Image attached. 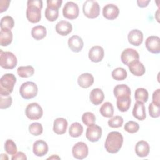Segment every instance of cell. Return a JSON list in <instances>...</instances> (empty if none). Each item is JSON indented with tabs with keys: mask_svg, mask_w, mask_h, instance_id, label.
Listing matches in <instances>:
<instances>
[{
	"mask_svg": "<svg viewBox=\"0 0 160 160\" xmlns=\"http://www.w3.org/2000/svg\"><path fill=\"white\" fill-rule=\"evenodd\" d=\"M123 136L118 131L110 132L106 139L104 147L106 150L111 154L117 153L122 147Z\"/></svg>",
	"mask_w": 160,
	"mask_h": 160,
	"instance_id": "obj_1",
	"label": "cell"
},
{
	"mask_svg": "<svg viewBox=\"0 0 160 160\" xmlns=\"http://www.w3.org/2000/svg\"><path fill=\"white\" fill-rule=\"evenodd\" d=\"M42 1L41 0H28L27 2L26 18L31 23H37L41 18Z\"/></svg>",
	"mask_w": 160,
	"mask_h": 160,
	"instance_id": "obj_2",
	"label": "cell"
},
{
	"mask_svg": "<svg viewBox=\"0 0 160 160\" xmlns=\"http://www.w3.org/2000/svg\"><path fill=\"white\" fill-rule=\"evenodd\" d=\"M16 82V78L13 74H4L0 79V94L10 95Z\"/></svg>",
	"mask_w": 160,
	"mask_h": 160,
	"instance_id": "obj_3",
	"label": "cell"
},
{
	"mask_svg": "<svg viewBox=\"0 0 160 160\" xmlns=\"http://www.w3.org/2000/svg\"><path fill=\"white\" fill-rule=\"evenodd\" d=\"M18 63L16 56L11 52L0 50V65L6 69L14 68Z\"/></svg>",
	"mask_w": 160,
	"mask_h": 160,
	"instance_id": "obj_4",
	"label": "cell"
},
{
	"mask_svg": "<svg viewBox=\"0 0 160 160\" xmlns=\"http://www.w3.org/2000/svg\"><path fill=\"white\" fill-rule=\"evenodd\" d=\"M82 11L87 18L90 19L96 18L100 13L99 4L96 1L87 0L83 4Z\"/></svg>",
	"mask_w": 160,
	"mask_h": 160,
	"instance_id": "obj_5",
	"label": "cell"
},
{
	"mask_svg": "<svg viewBox=\"0 0 160 160\" xmlns=\"http://www.w3.org/2000/svg\"><path fill=\"white\" fill-rule=\"evenodd\" d=\"M38 92V88L36 84L32 81H27L22 83L19 88L20 95L25 99H29L36 97Z\"/></svg>",
	"mask_w": 160,
	"mask_h": 160,
	"instance_id": "obj_6",
	"label": "cell"
},
{
	"mask_svg": "<svg viewBox=\"0 0 160 160\" xmlns=\"http://www.w3.org/2000/svg\"><path fill=\"white\" fill-rule=\"evenodd\" d=\"M25 114L29 119L38 120L42 116L43 111L38 103L32 102L26 106Z\"/></svg>",
	"mask_w": 160,
	"mask_h": 160,
	"instance_id": "obj_7",
	"label": "cell"
},
{
	"mask_svg": "<svg viewBox=\"0 0 160 160\" xmlns=\"http://www.w3.org/2000/svg\"><path fill=\"white\" fill-rule=\"evenodd\" d=\"M79 14V9L78 5L72 1L67 2L63 7V16L68 19H76Z\"/></svg>",
	"mask_w": 160,
	"mask_h": 160,
	"instance_id": "obj_8",
	"label": "cell"
},
{
	"mask_svg": "<svg viewBox=\"0 0 160 160\" xmlns=\"http://www.w3.org/2000/svg\"><path fill=\"white\" fill-rule=\"evenodd\" d=\"M139 54L138 52L132 48L125 49L121 55V61L128 66H129L131 62L139 61Z\"/></svg>",
	"mask_w": 160,
	"mask_h": 160,
	"instance_id": "obj_9",
	"label": "cell"
},
{
	"mask_svg": "<svg viewBox=\"0 0 160 160\" xmlns=\"http://www.w3.org/2000/svg\"><path fill=\"white\" fill-rule=\"evenodd\" d=\"M102 136V129L97 124L89 126L86 129V137L91 142L98 141Z\"/></svg>",
	"mask_w": 160,
	"mask_h": 160,
	"instance_id": "obj_10",
	"label": "cell"
},
{
	"mask_svg": "<svg viewBox=\"0 0 160 160\" xmlns=\"http://www.w3.org/2000/svg\"><path fill=\"white\" fill-rule=\"evenodd\" d=\"M88 147L86 143L83 142H78L76 143L72 149V153L76 159H83L88 155Z\"/></svg>",
	"mask_w": 160,
	"mask_h": 160,
	"instance_id": "obj_11",
	"label": "cell"
},
{
	"mask_svg": "<svg viewBox=\"0 0 160 160\" xmlns=\"http://www.w3.org/2000/svg\"><path fill=\"white\" fill-rule=\"evenodd\" d=\"M145 46L150 52L158 54L160 52V38L156 36H150L146 39Z\"/></svg>",
	"mask_w": 160,
	"mask_h": 160,
	"instance_id": "obj_12",
	"label": "cell"
},
{
	"mask_svg": "<svg viewBox=\"0 0 160 160\" xmlns=\"http://www.w3.org/2000/svg\"><path fill=\"white\" fill-rule=\"evenodd\" d=\"M119 14L118 7L114 4H108L102 8L103 16L109 20H113L118 18Z\"/></svg>",
	"mask_w": 160,
	"mask_h": 160,
	"instance_id": "obj_13",
	"label": "cell"
},
{
	"mask_svg": "<svg viewBox=\"0 0 160 160\" xmlns=\"http://www.w3.org/2000/svg\"><path fill=\"white\" fill-rule=\"evenodd\" d=\"M104 56L103 48L100 46H94L89 51L88 56L89 59L94 62L101 61Z\"/></svg>",
	"mask_w": 160,
	"mask_h": 160,
	"instance_id": "obj_14",
	"label": "cell"
},
{
	"mask_svg": "<svg viewBox=\"0 0 160 160\" xmlns=\"http://www.w3.org/2000/svg\"><path fill=\"white\" fill-rule=\"evenodd\" d=\"M128 39L131 44L138 46L141 45L143 41V34L139 29H132L128 33Z\"/></svg>",
	"mask_w": 160,
	"mask_h": 160,
	"instance_id": "obj_15",
	"label": "cell"
},
{
	"mask_svg": "<svg viewBox=\"0 0 160 160\" xmlns=\"http://www.w3.org/2000/svg\"><path fill=\"white\" fill-rule=\"evenodd\" d=\"M48 145L43 140H38L33 144V153L39 157H42L46 154L48 152Z\"/></svg>",
	"mask_w": 160,
	"mask_h": 160,
	"instance_id": "obj_16",
	"label": "cell"
},
{
	"mask_svg": "<svg viewBox=\"0 0 160 160\" xmlns=\"http://www.w3.org/2000/svg\"><path fill=\"white\" fill-rule=\"evenodd\" d=\"M68 43L70 49L74 52H80L84 46V42L82 38L77 35L71 36L68 39Z\"/></svg>",
	"mask_w": 160,
	"mask_h": 160,
	"instance_id": "obj_17",
	"label": "cell"
},
{
	"mask_svg": "<svg viewBox=\"0 0 160 160\" xmlns=\"http://www.w3.org/2000/svg\"><path fill=\"white\" fill-rule=\"evenodd\" d=\"M55 29L58 34L61 36H65L71 32L72 30V26L68 21H60L56 24Z\"/></svg>",
	"mask_w": 160,
	"mask_h": 160,
	"instance_id": "obj_18",
	"label": "cell"
},
{
	"mask_svg": "<svg viewBox=\"0 0 160 160\" xmlns=\"http://www.w3.org/2000/svg\"><path fill=\"white\" fill-rule=\"evenodd\" d=\"M150 151V147L148 142L144 140L138 141L135 146V152L138 156L141 158L148 156Z\"/></svg>",
	"mask_w": 160,
	"mask_h": 160,
	"instance_id": "obj_19",
	"label": "cell"
},
{
	"mask_svg": "<svg viewBox=\"0 0 160 160\" xmlns=\"http://www.w3.org/2000/svg\"><path fill=\"white\" fill-rule=\"evenodd\" d=\"M68 121L63 118H56L54 121L53 131L57 134H63L66 132L68 128Z\"/></svg>",
	"mask_w": 160,
	"mask_h": 160,
	"instance_id": "obj_20",
	"label": "cell"
},
{
	"mask_svg": "<svg viewBox=\"0 0 160 160\" xmlns=\"http://www.w3.org/2000/svg\"><path fill=\"white\" fill-rule=\"evenodd\" d=\"M94 79L93 76L88 72L81 74L78 78L79 86L82 88H88L94 83Z\"/></svg>",
	"mask_w": 160,
	"mask_h": 160,
	"instance_id": "obj_21",
	"label": "cell"
},
{
	"mask_svg": "<svg viewBox=\"0 0 160 160\" xmlns=\"http://www.w3.org/2000/svg\"><path fill=\"white\" fill-rule=\"evenodd\" d=\"M133 116L139 121H143L146 117V108L144 103L136 101L132 109Z\"/></svg>",
	"mask_w": 160,
	"mask_h": 160,
	"instance_id": "obj_22",
	"label": "cell"
},
{
	"mask_svg": "<svg viewBox=\"0 0 160 160\" xmlns=\"http://www.w3.org/2000/svg\"><path fill=\"white\" fill-rule=\"evenodd\" d=\"M91 102L94 105H99L102 102L104 99V94L102 89L99 88L93 89L89 95Z\"/></svg>",
	"mask_w": 160,
	"mask_h": 160,
	"instance_id": "obj_23",
	"label": "cell"
},
{
	"mask_svg": "<svg viewBox=\"0 0 160 160\" xmlns=\"http://www.w3.org/2000/svg\"><path fill=\"white\" fill-rule=\"evenodd\" d=\"M128 67L130 72L136 76H142L146 71L144 66L139 61H136L131 62Z\"/></svg>",
	"mask_w": 160,
	"mask_h": 160,
	"instance_id": "obj_24",
	"label": "cell"
},
{
	"mask_svg": "<svg viewBox=\"0 0 160 160\" xmlns=\"http://www.w3.org/2000/svg\"><path fill=\"white\" fill-rule=\"evenodd\" d=\"M116 99L117 107L121 112H126L129 109L131 105L130 96H123Z\"/></svg>",
	"mask_w": 160,
	"mask_h": 160,
	"instance_id": "obj_25",
	"label": "cell"
},
{
	"mask_svg": "<svg viewBox=\"0 0 160 160\" xmlns=\"http://www.w3.org/2000/svg\"><path fill=\"white\" fill-rule=\"evenodd\" d=\"M12 41V33L10 29H1L0 44L2 46L9 45Z\"/></svg>",
	"mask_w": 160,
	"mask_h": 160,
	"instance_id": "obj_26",
	"label": "cell"
},
{
	"mask_svg": "<svg viewBox=\"0 0 160 160\" xmlns=\"http://www.w3.org/2000/svg\"><path fill=\"white\" fill-rule=\"evenodd\" d=\"M116 98L123 96H131V89L129 87L124 84L116 85L113 90Z\"/></svg>",
	"mask_w": 160,
	"mask_h": 160,
	"instance_id": "obj_27",
	"label": "cell"
},
{
	"mask_svg": "<svg viewBox=\"0 0 160 160\" xmlns=\"http://www.w3.org/2000/svg\"><path fill=\"white\" fill-rule=\"evenodd\" d=\"M47 31L44 26L38 25L33 27L31 29V36L36 40H41L46 36Z\"/></svg>",
	"mask_w": 160,
	"mask_h": 160,
	"instance_id": "obj_28",
	"label": "cell"
},
{
	"mask_svg": "<svg viewBox=\"0 0 160 160\" xmlns=\"http://www.w3.org/2000/svg\"><path fill=\"white\" fill-rule=\"evenodd\" d=\"M99 112L103 117L112 118L114 115V107L110 102H106L101 106Z\"/></svg>",
	"mask_w": 160,
	"mask_h": 160,
	"instance_id": "obj_29",
	"label": "cell"
},
{
	"mask_svg": "<svg viewBox=\"0 0 160 160\" xmlns=\"http://www.w3.org/2000/svg\"><path fill=\"white\" fill-rule=\"evenodd\" d=\"M134 97L136 101L144 103L148 100L149 93L145 88H139L135 91Z\"/></svg>",
	"mask_w": 160,
	"mask_h": 160,
	"instance_id": "obj_30",
	"label": "cell"
},
{
	"mask_svg": "<svg viewBox=\"0 0 160 160\" xmlns=\"http://www.w3.org/2000/svg\"><path fill=\"white\" fill-rule=\"evenodd\" d=\"M83 132V127L78 122H73L69 127V134L72 138L79 137Z\"/></svg>",
	"mask_w": 160,
	"mask_h": 160,
	"instance_id": "obj_31",
	"label": "cell"
},
{
	"mask_svg": "<svg viewBox=\"0 0 160 160\" xmlns=\"http://www.w3.org/2000/svg\"><path fill=\"white\" fill-rule=\"evenodd\" d=\"M18 75L21 78H29L34 73V68L32 66H19L17 69Z\"/></svg>",
	"mask_w": 160,
	"mask_h": 160,
	"instance_id": "obj_32",
	"label": "cell"
},
{
	"mask_svg": "<svg viewBox=\"0 0 160 160\" xmlns=\"http://www.w3.org/2000/svg\"><path fill=\"white\" fill-rule=\"evenodd\" d=\"M44 14L49 21H54L58 18L59 9L52 7H47L45 9Z\"/></svg>",
	"mask_w": 160,
	"mask_h": 160,
	"instance_id": "obj_33",
	"label": "cell"
},
{
	"mask_svg": "<svg viewBox=\"0 0 160 160\" xmlns=\"http://www.w3.org/2000/svg\"><path fill=\"white\" fill-rule=\"evenodd\" d=\"M111 75L114 79L116 81H122L127 78L128 73L124 68L119 67L112 71Z\"/></svg>",
	"mask_w": 160,
	"mask_h": 160,
	"instance_id": "obj_34",
	"label": "cell"
},
{
	"mask_svg": "<svg viewBox=\"0 0 160 160\" xmlns=\"http://www.w3.org/2000/svg\"><path fill=\"white\" fill-rule=\"evenodd\" d=\"M14 26V21L13 18L10 16H6L1 18L0 27L1 29H11Z\"/></svg>",
	"mask_w": 160,
	"mask_h": 160,
	"instance_id": "obj_35",
	"label": "cell"
},
{
	"mask_svg": "<svg viewBox=\"0 0 160 160\" xmlns=\"http://www.w3.org/2000/svg\"><path fill=\"white\" fill-rule=\"evenodd\" d=\"M4 149L6 152L10 154L14 155L17 152V146L16 143L12 139H7L4 144Z\"/></svg>",
	"mask_w": 160,
	"mask_h": 160,
	"instance_id": "obj_36",
	"label": "cell"
},
{
	"mask_svg": "<svg viewBox=\"0 0 160 160\" xmlns=\"http://www.w3.org/2000/svg\"><path fill=\"white\" fill-rule=\"evenodd\" d=\"M29 131L33 136H39L42 133L43 128L39 122H33L29 126Z\"/></svg>",
	"mask_w": 160,
	"mask_h": 160,
	"instance_id": "obj_37",
	"label": "cell"
},
{
	"mask_svg": "<svg viewBox=\"0 0 160 160\" xmlns=\"http://www.w3.org/2000/svg\"><path fill=\"white\" fill-rule=\"evenodd\" d=\"M82 122L89 126L95 123L96 122V116L91 112H86L82 116Z\"/></svg>",
	"mask_w": 160,
	"mask_h": 160,
	"instance_id": "obj_38",
	"label": "cell"
},
{
	"mask_svg": "<svg viewBox=\"0 0 160 160\" xmlns=\"http://www.w3.org/2000/svg\"><path fill=\"white\" fill-rule=\"evenodd\" d=\"M12 102V97L10 95L0 94V108L1 109L9 108Z\"/></svg>",
	"mask_w": 160,
	"mask_h": 160,
	"instance_id": "obj_39",
	"label": "cell"
},
{
	"mask_svg": "<svg viewBox=\"0 0 160 160\" xmlns=\"http://www.w3.org/2000/svg\"><path fill=\"white\" fill-rule=\"evenodd\" d=\"M124 129L128 132L133 134V133L137 132L139 131V125L138 122H136L135 121H129L125 124V125L124 126Z\"/></svg>",
	"mask_w": 160,
	"mask_h": 160,
	"instance_id": "obj_40",
	"label": "cell"
},
{
	"mask_svg": "<svg viewBox=\"0 0 160 160\" xmlns=\"http://www.w3.org/2000/svg\"><path fill=\"white\" fill-rule=\"evenodd\" d=\"M124 120L123 118H122V116H115L114 117H112V118H111L108 123V125L112 128H120L122 126V124H123Z\"/></svg>",
	"mask_w": 160,
	"mask_h": 160,
	"instance_id": "obj_41",
	"label": "cell"
},
{
	"mask_svg": "<svg viewBox=\"0 0 160 160\" xmlns=\"http://www.w3.org/2000/svg\"><path fill=\"white\" fill-rule=\"evenodd\" d=\"M150 116L156 118L160 116V105H158L154 102H151L148 107Z\"/></svg>",
	"mask_w": 160,
	"mask_h": 160,
	"instance_id": "obj_42",
	"label": "cell"
},
{
	"mask_svg": "<svg viewBox=\"0 0 160 160\" xmlns=\"http://www.w3.org/2000/svg\"><path fill=\"white\" fill-rule=\"evenodd\" d=\"M46 2H47V7H52L59 9L62 3V0H48Z\"/></svg>",
	"mask_w": 160,
	"mask_h": 160,
	"instance_id": "obj_43",
	"label": "cell"
},
{
	"mask_svg": "<svg viewBox=\"0 0 160 160\" xmlns=\"http://www.w3.org/2000/svg\"><path fill=\"white\" fill-rule=\"evenodd\" d=\"M11 1L9 0H1L0 1V12L2 13L6 11L9 8Z\"/></svg>",
	"mask_w": 160,
	"mask_h": 160,
	"instance_id": "obj_44",
	"label": "cell"
},
{
	"mask_svg": "<svg viewBox=\"0 0 160 160\" xmlns=\"http://www.w3.org/2000/svg\"><path fill=\"white\" fill-rule=\"evenodd\" d=\"M11 159L12 160H26L27 159V157L26 156V154L22 152H16L15 154L12 155Z\"/></svg>",
	"mask_w": 160,
	"mask_h": 160,
	"instance_id": "obj_45",
	"label": "cell"
},
{
	"mask_svg": "<svg viewBox=\"0 0 160 160\" xmlns=\"http://www.w3.org/2000/svg\"><path fill=\"white\" fill-rule=\"evenodd\" d=\"M159 96H160V89H158L155 91H154L152 94V102L158 105H160Z\"/></svg>",
	"mask_w": 160,
	"mask_h": 160,
	"instance_id": "obj_46",
	"label": "cell"
},
{
	"mask_svg": "<svg viewBox=\"0 0 160 160\" xmlns=\"http://www.w3.org/2000/svg\"><path fill=\"white\" fill-rule=\"evenodd\" d=\"M150 2V0H138L137 4L140 8H145L146 7L149 3Z\"/></svg>",
	"mask_w": 160,
	"mask_h": 160,
	"instance_id": "obj_47",
	"label": "cell"
},
{
	"mask_svg": "<svg viewBox=\"0 0 160 160\" xmlns=\"http://www.w3.org/2000/svg\"><path fill=\"white\" fill-rule=\"evenodd\" d=\"M59 159L60 158L58 156H57V155H56V156L55 155H52V156H51V157L48 158V159Z\"/></svg>",
	"mask_w": 160,
	"mask_h": 160,
	"instance_id": "obj_48",
	"label": "cell"
}]
</instances>
